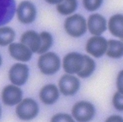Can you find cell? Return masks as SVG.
I'll use <instances>...</instances> for the list:
<instances>
[{
	"instance_id": "cell-1",
	"label": "cell",
	"mask_w": 123,
	"mask_h": 122,
	"mask_svg": "<svg viewBox=\"0 0 123 122\" xmlns=\"http://www.w3.org/2000/svg\"><path fill=\"white\" fill-rule=\"evenodd\" d=\"M65 28L69 35L74 37H80L86 32V20L83 16L78 14L71 16L66 20Z\"/></svg>"
},
{
	"instance_id": "cell-2",
	"label": "cell",
	"mask_w": 123,
	"mask_h": 122,
	"mask_svg": "<svg viewBox=\"0 0 123 122\" xmlns=\"http://www.w3.org/2000/svg\"><path fill=\"white\" fill-rule=\"evenodd\" d=\"M38 66L43 74L47 75L54 74L60 68V58L55 53H46L39 57Z\"/></svg>"
},
{
	"instance_id": "cell-3",
	"label": "cell",
	"mask_w": 123,
	"mask_h": 122,
	"mask_svg": "<svg viewBox=\"0 0 123 122\" xmlns=\"http://www.w3.org/2000/svg\"><path fill=\"white\" fill-rule=\"evenodd\" d=\"M38 106L36 101L30 98H27L20 101L16 108L17 116L23 120H30L34 119L38 113Z\"/></svg>"
},
{
	"instance_id": "cell-4",
	"label": "cell",
	"mask_w": 123,
	"mask_h": 122,
	"mask_svg": "<svg viewBox=\"0 0 123 122\" xmlns=\"http://www.w3.org/2000/svg\"><path fill=\"white\" fill-rule=\"evenodd\" d=\"M95 113L94 105L85 101L76 103L72 109V114L74 118L79 122L89 121L94 117Z\"/></svg>"
},
{
	"instance_id": "cell-5",
	"label": "cell",
	"mask_w": 123,
	"mask_h": 122,
	"mask_svg": "<svg viewBox=\"0 0 123 122\" xmlns=\"http://www.w3.org/2000/svg\"><path fill=\"white\" fill-rule=\"evenodd\" d=\"M83 64V55L77 53H69L63 59V68L68 74H77L82 68Z\"/></svg>"
},
{
	"instance_id": "cell-6",
	"label": "cell",
	"mask_w": 123,
	"mask_h": 122,
	"mask_svg": "<svg viewBox=\"0 0 123 122\" xmlns=\"http://www.w3.org/2000/svg\"><path fill=\"white\" fill-rule=\"evenodd\" d=\"M107 41L103 37L96 36L89 39L86 44V51L91 55L98 58L106 52Z\"/></svg>"
},
{
	"instance_id": "cell-7",
	"label": "cell",
	"mask_w": 123,
	"mask_h": 122,
	"mask_svg": "<svg viewBox=\"0 0 123 122\" xmlns=\"http://www.w3.org/2000/svg\"><path fill=\"white\" fill-rule=\"evenodd\" d=\"M17 14L20 22L25 24L31 23L36 18V9L32 3L29 1H23L18 6Z\"/></svg>"
},
{
	"instance_id": "cell-8",
	"label": "cell",
	"mask_w": 123,
	"mask_h": 122,
	"mask_svg": "<svg viewBox=\"0 0 123 122\" xmlns=\"http://www.w3.org/2000/svg\"><path fill=\"white\" fill-rule=\"evenodd\" d=\"M29 69L27 65L16 63L13 65L9 71V78L11 82L16 85H23L28 79Z\"/></svg>"
},
{
	"instance_id": "cell-9",
	"label": "cell",
	"mask_w": 123,
	"mask_h": 122,
	"mask_svg": "<svg viewBox=\"0 0 123 122\" xmlns=\"http://www.w3.org/2000/svg\"><path fill=\"white\" fill-rule=\"evenodd\" d=\"M59 86L61 92L64 95L72 96L74 95L78 90L80 81L74 76L65 75L60 78Z\"/></svg>"
},
{
	"instance_id": "cell-10",
	"label": "cell",
	"mask_w": 123,
	"mask_h": 122,
	"mask_svg": "<svg viewBox=\"0 0 123 122\" xmlns=\"http://www.w3.org/2000/svg\"><path fill=\"white\" fill-rule=\"evenodd\" d=\"M2 98L3 103L6 105H16L22 100V91L20 88L15 85H8L3 90Z\"/></svg>"
},
{
	"instance_id": "cell-11",
	"label": "cell",
	"mask_w": 123,
	"mask_h": 122,
	"mask_svg": "<svg viewBox=\"0 0 123 122\" xmlns=\"http://www.w3.org/2000/svg\"><path fill=\"white\" fill-rule=\"evenodd\" d=\"M8 50L10 55L13 58L21 61L27 62L32 56L31 50L22 43H12L9 46Z\"/></svg>"
},
{
	"instance_id": "cell-12",
	"label": "cell",
	"mask_w": 123,
	"mask_h": 122,
	"mask_svg": "<svg viewBox=\"0 0 123 122\" xmlns=\"http://www.w3.org/2000/svg\"><path fill=\"white\" fill-rule=\"evenodd\" d=\"M15 10V0H0V26L11 21Z\"/></svg>"
},
{
	"instance_id": "cell-13",
	"label": "cell",
	"mask_w": 123,
	"mask_h": 122,
	"mask_svg": "<svg viewBox=\"0 0 123 122\" xmlns=\"http://www.w3.org/2000/svg\"><path fill=\"white\" fill-rule=\"evenodd\" d=\"M88 27L90 32L92 34L98 36L104 33L106 29V21L100 14L91 15L88 19Z\"/></svg>"
},
{
	"instance_id": "cell-14",
	"label": "cell",
	"mask_w": 123,
	"mask_h": 122,
	"mask_svg": "<svg viewBox=\"0 0 123 122\" xmlns=\"http://www.w3.org/2000/svg\"><path fill=\"white\" fill-rule=\"evenodd\" d=\"M21 42L27 46L32 52L37 53L41 45L40 35L33 30H28L22 35Z\"/></svg>"
},
{
	"instance_id": "cell-15",
	"label": "cell",
	"mask_w": 123,
	"mask_h": 122,
	"mask_svg": "<svg viewBox=\"0 0 123 122\" xmlns=\"http://www.w3.org/2000/svg\"><path fill=\"white\" fill-rule=\"evenodd\" d=\"M59 96V90L57 87L53 84L45 85L40 91V99L46 105H52L55 103Z\"/></svg>"
},
{
	"instance_id": "cell-16",
	"label": "cell",
	"mask_w": 123,
	"mask_h": 122,
	"mask_svg": "<svg viewBox=\"0 0 123 122\" xmlns=\"http://www.w3.org/2000/svg\"><path fill=\"white\" fill-rule=\"evenodd\" d=\"M123 16L121 14L112 16L109 19L108 28L110 33L115 36L123 39Z\"/></svg>"
},
{
	"instance_id": "cell-17",
	"label": "cell",
	"mask_w": 123,
	"mask_h": 122,
	"mask_svg": "<svg viewBox=\"0 0 123 122\" xmlns=\"http://www.w3.org/2000/svg\"><path fill=\"white\" fill-rule=\"evenodd\" d=\"M106 55L113 58H120L123 54V43L116 40H109L107 42Z\"/></svg>"
},
{
	"instance_id": "cell-18",
	"label": "cell",
	"mask_w": 123,
	"mask_h": 122,
	"mask_svg": "<svg viewBox=\"0 0 123 122\" xmlns=\"http://www.w3.org/2000/svg\"><path fill=\"white\" fill-rule=\"evenodd\" d=\"M77 5L76 0H63L62 2L58 4L57 9L59 13L67 15L75 11Z\"/></svg>"
},
{
	"instance_id": "cell-19",
	"label": "cell",
	"mask_w": 123,
	"mask_h": 122,
	"mask_svg": "<svg viewBox=\"0 0 123 122\" xmlns=\"http://www.w3.org/2000/svg\"><path fill=\"white\" fill-rule=\"evenodd\" d=\"M84 64L81 70L77 74L82 78H86L89 77L95 68V62L93 59L86 55H83Z\"/></svg>"
},
{
	"instance_id": "cell-20",
	"label": "cell",
	"mask_w": 123,
	"mask_h": 122,
	"mask_svg": "<svg viewBox=\"0 0 123 122\" xmlns=\"http://www.w3.org/2000/svg\"><path fill=\"white\" fill-rule=\"evenodd\" d=\"M15 36L14 30L10 27L0 28V46H5L12 43Z\"/></svg>"
},
{
	"instance_id": "cell-21",
	"label": "cell",
	"mask_w": 123,
	"mask_h": 122,
	"mask_svg": "<svg viewBox=\"0 0 123 122\" xmlns=\"http://www.w3.org/2000/svg\"><path fill=\"white\" fill-rule=\"evenodd\" d=\"M41 38V45L37 54H43L50 49L53 43L52 36L49 33L43 32L40 34Z\"/></svg>"
},
{
	"instance_id": "cell-22",
	"label": "cell",
	"mask_w": 123,
	"mask_h": 122,
	"mask_svg": "<svg viewBox=\"0 0 123 122\" xmlns=\"http://www.w3.org/2000/svg\"><path fill=\"white\" fill-rule=\"evenodd\" d=\"M103 0H83L84 7L90 11H96L101 6Z\"/></svg>"
},
{
	"instance_id": "cell-23",
	"label": "cell",
	"mask_w": 123,
	"mask_h": 122,
	"mask_svg": "<svg viewBox=\"0 0 123 122\" xmlns=\"http://www.w3.org/2000/svg\"><path fill=\"white\" fill-rule=\"evenodd\" d=\"M123 94L119 91L114 94L113 98V103L114 107L116 109L120 111H122L123 110Z\"/></svg>"
},
{
	"instance_id": "cell-24",
	"label": "cell",
	"mask_w": 123,
	"mask_h": 122,
	"mask_svg": "<svg viewBox=\"0 0 123 122\" xmlns=\"http://www.w3.org/2000/svg\"><path fill=\"white\" fill-rule=\"evenodd\" d=\"M51 122H60V121H67V122H74V120L71 117L65 113H59L55 115L51 120Z\"/></svg>"
},
{
	"instance_id": "cell-25",
	"label": "cell",
	"mask_w": 123,
	"mask_h": 122,
	"mask_svg": "<svg viewBox=\"0 0 123 122\" xmlns=\"http://www.w3.org/2000/svg\"><path fill=\"white\" fill-rule=\"evenodd\" d=\"M123 71H121L118 76L117 78V87L119 92L123 94Z\"/></svg>"
},
{
	"instance_id": "cell-26",
	"label": "cell",
	"mask_w": 123,
	"mask_h": 122,
	"mask_svg": "<svg viewBox=\"0 0 123 122\" xmlns=\"http://www.w3.org/2000/svg\"><path fill=\"white\" fill-rule=\"evenodd\" d=\"M106 122H123V119L118 116H113L108 118Z\"/></svg>"
},
{
	"instance_id": "cell-27",
	"label": "cell",
	"mask_w": 123,
	"mask_h": 122,
	"mask_svg": "<svg viewBox=\"0 0 123 122\" xmlns=\"http://www.w3.org/2000/svg\"><path fill=\"white\" fill-rule=\"evenodd\" d=\"M45 1L50 4H59L63 1V0H45Z\"/></svg>"
},
{
	"instance_id": "cell-28",
	"label": "cell",
	"mask_w": 123,
	"mask_h": 122,
	"mask_svg": "<svg viewBox=\"0 0 123 122\" xmlns=\"http://www.w3.org/2000/svg\"><path fill=\"white\" fill-rule=\"evenodd\" d=\"M2 58H1V55H0V66H1V64H2Z\"/></svg>"
},
{
	"instance_id": "cell-29",
	"label": "cell",
	"mask_w": 123,
	"mask_h": 122,
	"mask_svg": "<svg viewBox=\"0 0 123 122\" xmlns=\"http://www.w3.org/2000/svg\"><path fill=\"white\" fill-rule=\"evenodd\" d=\"M1 106H0V116H1Z\"/></svg>"
}]
</instances>
